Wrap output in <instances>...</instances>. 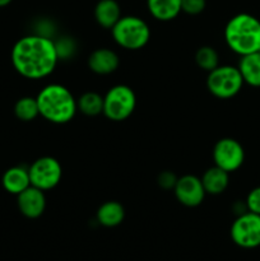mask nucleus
<instances>
[{
    "label": "nucleus",
    "mask_w": 260,
    "mask_h": 261,
    "mask_svg": "<svg viewBox=\"0 0 260 261\" xmlns=\"http://www.w3.org/2000/svg\"><path fill=\"white\" fill-rule=\"evenodd\" d=\"M12 64L18 74L27 79H42L50 75L59 61L55 42L42 35L19 38L12 48Z\"/></svg>",
    "instance_id": "f257e3e1"
},
{
    "label": "nucleus",
    "mask_w": 260,
    "mask_h": 261,
    "mask_svg": "<svg viewBox=\"0 0 260 261\" xmlns=\"http://www.w3.org/2000/svg\"><path fill=\"white\" fill-rule=\"evenodd\" d=\"M40 116L56 125L68 124L78 111L76 99L66 87L51 83L38 92L37 97Z\"/></svg>",
    "instance_id": "f03ea898"
},
{
    "label": "nucleus",
    "mask_w": 260,
    "mask_h": 261,
    "mask_svg": "<svg viewBox=\"0 0 260 261\" xmlns=\"http://www.w3.org/2000/svg\"><path fill=\"white\" fill-rule=\"evenodd\" d=\"M224 40L240 56L257 53L260 51V20L249 13L236 14L224 27Z\"/></svg>",
    "instance_id": "7ed1b4c3"
},
{
    "label": "nucleus",
    "mask_w": 260,
    "mask_h": 261,
    "mask_svg": "<svg viewBox=\"0 0 260 261\" xmlns=\"http://www.w3.org/2000/svg\"><path fill=\"white\" fill-rule=\"evenodd\" d=\"M112 38L125 50H140L150 38V30L147 22L135 15H125L111 28Z\"/></svg>",
    "instance_id": "20e7f679"
},
{
    "label": "nucleus",
    "mask_w": 260,
    "mask_h": 261,
    "mask_svg": "<svg viewBox=\"0 0 260 261\" xmlns=\"http://www.w3.org/2000/svg\"><path fill=\"white\" fill-rule=\"evenodd\" d=\"M244 79L237 66L218 65L208 73L206 88L219 99H229L240 93Z\"/></svg>",
    "instance_id": "39448f33"
},
{
    "label": "nucleus",
    "mask_w": 260,
    "mask_h": 261,
    "mask_svg": "<svg viewBox=\"0 0 260 261\" xmlns=\"http://www.w3.org/2000/svg\"><path fill=\"white\" fill-rule=\"evenodd\" d=\"M137 107V96L129 86L117 84L111 87L103 96L102 114L111 121H124L129 119Z\"/></svg>",
    "instance_id": "423d86ee"
},
{
    "label": "nucleus",
    "mask_w": 260,
    "mask_h": 261,
    "mask_svg": "<svg viewBox=\"0 0 260 261\" xmlns=\"http://www.w3.org/2000/svg\"><path fill=\"white\" fill-rule=\"evenodd\" d=\"M229 234L233 244L241 249L252 250L260 247V216L251 212L237 216Z\"/></svg>",
    "instance_id": "0eeeda50"
},
{
    "label": "nucleus",
    "mask_w": 260,
    "mask_h": 261,
    "mask_svg": "<svg viewBox=\"0 0 260 261\" xmlns=\"http://www.w3.org/2000/svg\"><path fill=\"white\" fill-rule=\"evenodd\" d=\"M28 173H30L31 185L42 191H48L56 188L61 181L63 168L56 158L45 155L37 158L28 167Z\"/></svg>",
    "instance_id": "6e6552de"
},
{
    "label": "nucleus",
    "mask_w": 260,
    "mask_h": 261,
    "mask_svg": "<svg viewBox=\"0 0 260 261\" xmlns=\"http://www.w3.org/2000/svg\"><path fill=\"white\" fill-rule=\"evenodd\" d=\"M214 166L231 173L239 170L245 162V149L239 140L222 138L213 148Z\"/></svg>",
    "instance_id": "1a4fd4ad"
},
{
    "label": "nucleus",
    "mask_w": 260,
    "mask_h": 261,
    "mask_svg": "<svg viewBox=\"0 0 260 261\" xmlns=\"http://www.w3.org/2000/svg\"><path fill=\"white\" fill-rule=\"evenodd\" d=\"M173 193L178 203L188 208L200 205L206 195L201 180L194 175H184L178 177L173 188Z\"/></svg>",
    "instance_id": "9d476101"
},
{
    "label": "nucleus",
    "mask_w": 260,
    "mask_h": 261,
    "mask_svg": "<svg viewBox=\"0 0 260 261\" xmlns=\"http://www.w3.org/2000/svg\"><path fill=\"white\" fill-rule=\"evenodd\" d=\"M17 205L20 214L28 219H37L46 209L45 191L31 185L17 195Z\"/></svg>",
    "instance_id": "9b49d317"
},
{
    "label": "nucleus",
    "mask_w": 260,
    "mask_h": 261,
    "mask_svg": "<svg viewBox=\"0 0 260 261\" xmlns=\"http://www.w3.org/2000/svg\"><path fill=\"white\" fill-rule=\"evenodd\" d=\"M119 65V55L111 48H97L88 58L89 69L98 75H109V74L116 71Z\"/></svg>",
    "instance_id": "f8f14e48"
},
{
    "label": "nucleus",
    "mask_w": 260,
    "mask_h": 261,
    "mask_svg": "<svg viewBox=\"0 0 260 261\" xmlns=\"http://www.w3.org/2000/svg\"><path fill=\"white\" fill-rule=\"evenodd\" d=\"M2 186L8 194L15 196L19 195L22 191L31 186L28 168L23 166H14V167L8 168L2 176Z\"/></svg>",
    "instance_id": "ddd939ff"
},
{
    "label": "nucleus",
    "mask_w": 260,
    "mask_h": 261,
    "mask_svg": "<svg viewBox=\"0 0 260 261\" xmlns=\"http://www.w3.org/2000/svg\"><path fill=\"white\" fill-rule=\"evenodd\" d=\"M121 17V8L116 0H99L94 7V19L106 30H111Z\"/></svg>",
    "instance_id": "4468645a"
},
{
    "label": "nucleus",
    "mask_w": 260,
    "mask_h": 261,
    "mask_svg": "<svg viewBox=\"0 0 260 261\" xmlns=\"http://www.w3.org/2000/svg\"><path fill=\"white\" fill-rule=\"evenodd\" d=\"M200 180L206 194L221 195L228 188L229 173L222 168L217 167V166H213L204 172Z\"/></svg>",
    "instance_id": "2eb2a0df"
},
{
    "label": "nucleus",
    "mask_w": 260,
    "mask_h": 261,
    "mask_svg": "<svg viewBox=\"0 0 260 261\" xmlns=\"http://www.w3.org/2000/svg\"><path fill=\"white\" fill-rule=\"evenodd\" d=\"M125 218V209L119 201H106L102 204L96 213V219L101 226L114 228L120 226Z\"/></svg>",
    "instance_id": "dca6fc26"
},
{
    "label": "nucleus",
    "mask_w": 260,
    "mask_h": 261,
    "mask_svg": "<svg viewBox=\"0 0 260 261\" xmlns=\"http://www.w3.org/2000/svg\"><path fill=\"white\" fill-rule=\"evenodd\" d=\"M237 68L241 73L244 83L260 88V51L241 56Z\"/></svg>",
    "instance_id": "f3484780"
},
{
    "label": "nucleus",
    "mask_w": 260,
    "mask_h": 261,
    "mask_svg": "<svg viewBox=\"0 0 260 261\" xmlns=\"http://www.w3.org/2000/svg\"><path fill=\"white\" fill-rule=\"evenodd\" d=\"M147 7L153 18L170 22L181 13V0H147Z\"/></svg>",
    "instance_id": "a211bd4d"
},
{
    "label": "nucleus",
    "mask_w": 260,
    "mask_h": 261,
    "mask_svg": "<svg viewBox=\"0 0 260 261\" xmlns=\"http://www.w3.org/2000/svg\"><path fill=\"white\" fill-rule=\"evenodd\" d=\"M76 106L86 116H98L103 112V96L97 92H86L76 99Z\"/></svg>",
    "instance_id": "6ab92c4d"
},
{
    "label": "nucleus",
    "mask_w": 260,
    "mask_h": 261,
    "mask_svg": "<svg viewBox=\"0 0 260 261\" xmlns=\"http://www.w3.org/2000/svg\"><path fill=\"white\" fill-rule=\"evenodd\" d=\"M14 115L20 121H32L40 115L36 97H22L14 105Z\"/></svg>",
    "instance_id": "aec40b11"
},
{
    "label": "nucleus",
    "mask_w": 260,
    "mask_h": 261,
    "mask_svg": "<svg viewBox=\"0 0 260 261\" xmlns=\"http://www.w3.org/2000/svg\"><path fill=\"white\" fill-rule=\"evenodd\" d=\"M195 63L199 68L209 73L219 65L218 53L212 46H201L195 53Z\"/></svg>",
    "instance_id": "412c9836"
},
{
    "label": "nucleus",
    "mask_w": 260,
    "mask_h": 261,
    "mask_svg": "<svg viewBox=\"0 0 260 261\" xmlns=\"http://www.w3.org/2000/svg\"><path fill=\"white\" fill-rule=\"evenodd\" d=\"M206 0H181V12L189 15H198L205 9Z\"/></svg>",
    "instance_id": "4be33fe9"
},
{
    "label": "nucleus",
    "mask_w": 260,
    "mask_h": 261,
    "mask_svg": "<svg viewBox=\"0 0 260 261\" xmlns=\"http://www.w3.org/2000/svg\"><path fill=\"white\" fill-rule=\"evenodd\" d=\"M245 203H246L247 211L260 216V186L254 188L247 194Z\"/></svg>",
    "instance_id": "5701e85b"
},
{
    "label": "nucleus",
    "mask_w": 260,
    "mask_h": 261,
    "mask_svg": "<svg viewBox=\"0 0 260 261\" xmlns=\"http://www.w3.org/2000/svg\"><path fill=\"white\" fill-rule=\"evenodd\" d=\"M177 178L178 177H176L175 173L171 172V171H163V172H161L160 175H158L157 181L158 185L162 189H165V190H171V189L173 190Z\"/></svg>",
    "instance_id": "b1692460"
},
{
    "label": "nucleus",
    "mask_w": 260,
    "mask_h": 261,
    "mask_svg": "<svg viewBox=\"0 0 260 261\" xmlns=\"http://www.w3.org/2000/svg\"><path fill=\"white\" fill-rule=\"evenodd\" d=\"M56 51H58L59 60L60 59H65L68 56L71 55V53L74 51V43L71 42V40H69L68 37H64L63 40H60L59 42H55Z\"/></svg>",
    "instance_id": "393cba45"
},
{
    "label": "nucleus",
    "mask_w": 260,
    "mask_h": 261,
    "mask_svg": "<svg viewBox=\"0 0 260 261\" xmlns=\"http://www.w3.org/2000/svg\"><path fill=\"white\" fill-rule=\"evenodd\" d=\"M13 0H0V8H4L7 5H9Z\"/></svg>",
    "instance_id": "a878e982"
}]
</instances>
